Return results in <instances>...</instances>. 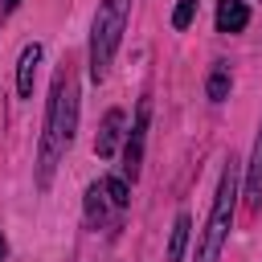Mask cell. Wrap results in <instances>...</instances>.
<instances>
[{
    "instance_id": "3",
    "label": "cell",
    "mask_w": 262,
    "mask_h": 262,
    "mask_svg": "<svg viewBox=\"0 0 262 262\" xmlns=\"http://www.w3.org/2000/svg\"><path fill=\"white\" fill-rule=\"evenodd\" d=\"M233 205H237V160H229L221 168V184H217V196H213V213H209V225L196 242V262H217L221 258V246L229 237V225H233Z\"/></svg>"
},
{
    "instance_id": "11",
    "label": "cell",
    "mask_w": 262,
    "mask_h": 262,
    "mask_svg": "<svg viewBox=\"0 0 262 262\" xmlns=\"http://www.w3.org/2000/svg\"><path fill=\"white\" fill-rule=\"evenodd\" d=\"M205 90H209V98H213V102H225V98H229V70H225V66H213V74H209Z\"/></svg>"
},
{
    "instance_id": "15",
    "label": "cell",
    "mask_w": 262,
    "mask_h": 262,
    "mask_svg": "<svg viewBox=\"0 0 262 262\" xmlns=\"http://www.w3.org/2000/svg\"><path fill=\"white\" fill-rule=\"evenodd\" d=\"M4 254H8V246H4V237H0V262H4Z\"/></svg>"
},
{
    "instance_id": "7",
    "label": "cell",
    "mask_w": 262,
    "mask_h": 262,
    "mask_svg": "<svg viewBox=\"0 0 262 262\" xmlns=\"http://www.w3.org/2000/svg\"><path fill=\"white\" fill-rule=\"evenodd\" d=\"M250 25V8L242 0H221L217 4V29L221 33H242Z\"/></svg>"
},
{
    "instance_id": "6",
    "label": "cell",
    "mask_w": 262,
    "mask_h": 262,
    "mask_svg": "<svg viewBox=\"0 0 262 262\" xmlns=\"http://www.w3.org/2000/svg\"><path fill=\"white\" fill-rule=\"evenodd\" d=\"M246 205L250 209L262 205V127H258V139H254V156L246 164Z\"/></svg>"
},
{
    "instance_id": "12",
    "label": "cell",
    "mask_w": 262,
    "mask_h": 262,
    "mask_svg": "<svg viewBox=\"0 0 262 262\" xmlns=\"http://www.w3.org/2000/svg\"><path fill=\"white\" fill-rule=\"evenodd\" d=\"M106 217V201H102V184L86 188V221H102Z\"/></svg>"
},
{
    "instance_id": "9",
    "label": "cell",
    "mask_w": 262,
    "mask_h": 262,
    "mask_svg": "<svg viewBox=\"0 0 262 262\" xmlns=\"http://www.w3.org/2000/svg\"><path fill=\"white\" fill-rule=\"evenodd\" d=\"M188 229H192V221H188V213H180V217L172 221V242H168V262H180V258H184V246H188Z\"/></svg>"
},
{
    "instance_id": "13",
    "label": "cell",
    "mask_w": 262,
    "mask_h": 262,
    "mask_svg": "<svg viewBox=\"0 0 262 262\" xmlns=\"http://www.w3.org/2000/svg\"><path fill=\"white\" fill-rule=\"evenodd\" d=\"M196 4H201V0H180L176 12H172V29H188L192 16H196Z\"/></svg>"
},
{
    "instance_id": "5",
    "label": "cell",
    "mask_w": 262,
    "mask_h": 262,
    "mask_svg": "<svg viewBox=\"0 0 262 262\" xmlns=\"http://www.w3.org/2000/svg\"><path fill=\"white\" fill-rule=\"evenodd\" d=\"M119 135H123V111H106L98 135H94V156L98 160H111L115 147H119Z\"/></svg>"
},
{
    "instance_id": "1",
    "label": "cell",
    "mask_w": 262,
    "mask_h": 262,
    "mask_svg": "<svg viewBox=\"0 0 262 262\" xmlns=\"http://www.w3.org/2000/svg\"><path fill=\"white\" fill-rule=\"evenodd\" d=\"M74 127H78V70L66 57L57 78H53V90H49L45 135H41V156H37V188H49L61 151L74 143Z\"/></svg>"
},
{
    "instance_id": "10",
    "label": "cell",
    "mask_w": 262,
    "mask_h": 262,
    "mask_svg": "<svg viewBox=\"0 0 262 262\" xmlns=\"http://www.w3.org/2000/svg\"><path fill=\"white\" fill-rule=\"evenodd\" d=\"M102 196H106L115 209H127V205H131V188H127L123 176H106V180H102Z\"/></svg>"
},
{
    "instance_id": "4",
    "label": "cell",
    "mask_w": 262,
    "mask_h": 262,
    "mask_svg": "<svg viewBox=\"0 0 262 262\" xmlns=\"http://www.w3.org/2000/svg\"><path fill=\"white\" fill-rule=\"evenodd\" d=\"M147 119H151V102L143 98L139 111H135V123H131V135H127V147H123V172L135 180L139 176V164H143V143H147Z\"/></svg>"
},
{
    "instance_id": "8",
    "label": "cell",
    "mask_w": 262,
    "mask_h": 262,
    "mask_svg": "<svg viewBox=\"0 0 262 262\" xmlns=\"http://www.w3.org/2000/svg\"><path fill=\"white\" fill-rule=\"evenodd\" d=\"M37 61H41V45L33 41V45H25V53H20V61H16V90L29 98L33 94V74H37Z\"/></svg>"
},
{
    "instance_id": "2",
    "label": "cell",
    "mask_w": 262,
    "mask_h": 262,
    "mask_svg": "<svg viewBox=\"0 0 262 262\" xmlns=\"http://www.w3.org/2000/svg\"><path fill=\"white\" fill-rule=\"evenodd\" d=\"M127 12H131V0H98L94 25H90V78L94 82H102L111 70V57L127 29Z\"/></svg>"
},
{
    "instance_id": "14",
    "label": "cell",
    "mask_w": 262,
    "mask_h": 262,
    "mask_svg": "<svg viewBox=\"0 0 262 262\" xmlns=\"http://www.w3.org/2000/svg\"><path fill=\"white\" fill-rule=\"evenodd\" d=\"M16 4H20V0H4V12H12V8H16Z\"/></svg>"
}]
</instances>
